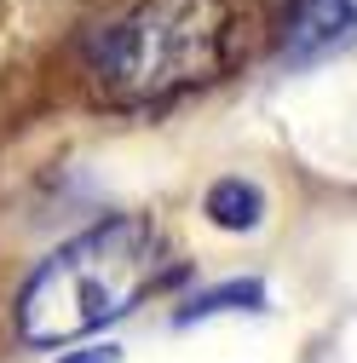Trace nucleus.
<instances>
[{
  "mask_svg": "<svg viewBox=\"0 0 357 363\" xmlns=\"http://www.w3.org/2000/svg\"><path fill=\"white\" fill-rule=\"evenodd\" d=\"M162 271V231L144 213H115L93 231L69 237L35 265L18 294V335L29 346H64L127 317Z\"/></svg>",
  "mask_w": 357,
  "mask_h": 363,
  "instance_id": "1",
  "label": "nucleus"
},
{
  "mask_svg": "<svg viewBox=\"0 0 357 363\" xmlns=\"http://www.w3.org/2000/svg\"><path fill=\"white\" fill-rule=\"evenodd\" d=\"M242 52L231 0H139L93 40V81L110 104H162L219 81Z\"/></svg>",
  "mask_w": 357,
  "mask_h": 363,
  "instance_id": "2",
  "label": "nucleus"
},
{
  "mask_svg": "<svg viewBox=\"0 0 357 363\" xmlns=\"http://www.w3.org/2000/svg\"><path fill=\"white\" fill-rule=\"evenodd\" d=\"M351 35H357V0H300L283 52H288L294 64H311V58L346 47Z\"/></svg>",
  "mask_w": 357,
  "mask_h": 363,
  "instance_id": "3",
  "label": "nucleus"
},
{
  "mask_svg": "<svg viewBox=\"0 0 357 363\" xmlns=\"http://www.w3.org/2000/svg\"><path fill=\"white\" fill-rule=\"evenodd\" d=\"M225 311H265V289H259L254 277H237V283L202 289V294H191L185 306L173 311V323H202V317H225Z\"/></svg>",
  "mask_w": 357,
  "mask_h": 363,
  "instance_id": "4",
  "label": "nucleus"
},
{
  "mask_svg": "<svg viewBox=\"0 0 357 363\" xmlns=\"http://www.w3.org/2000/svg\"><path fill=\"white\" fill-rule=\"evenodd\" d=\"M259 213H265V196H259L254 179H219L208 191V219L219 231H254Z\"/></svg>",
  "mask_w": 357,
  "mask_h": 363,
  "instance_id": "5",
  "label": "nucleus"
},
{
  "mask_svg": "<svg viewBox=\"0 0 357 363\" xmlns=\"http://www.w3.org/2000/svg\"><path fill=\"white\" fill-rule=\"evenodd\" d=\"M58 363H121V352L115 346H86V352H64Z\"/></svg>",
  "mask_w": 357,
  "mask_h": 363,
  "instance_id": "6",
  "label": "nucleus"
}]
</instances>
